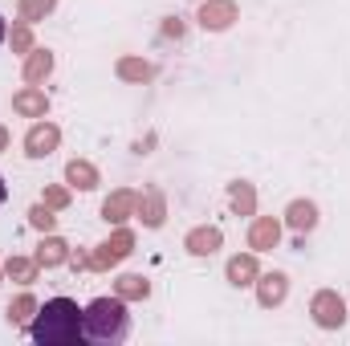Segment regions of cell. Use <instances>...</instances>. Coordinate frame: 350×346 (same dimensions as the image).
I'll return each mask as SVG.
<instances>
[{"label":"cell","instance_id":"cell-31","mask_svg":"<svg viewBox=\"0 0 350 346\" xmlns=\"http://www.w3.org/2000/svg\"><path fill=\"white\" fill-rule=\"evenodd\" d=\"M0 277H4V265H0Z\"/></svg>","mask_w":350,"mask_h":346},{"label":"cell","instance_id":"cell-30","mask_svg":"<svg viewBox=\"0 0 350 346\" xmlns=\"http://www.w3.org/2000/svg\"><path fill=\"white\" fill-rule=\"evenodd\" d=\"M4 33H8V29H4V16H0V41H4Z\"/></svg>","mask_w":350,"mask_h":346},{"label":"cell","instance_id":"cell-1","mask_svg":"<svg viewBox=\"0 0 350 346\" xmlns=\"http://www.w3.org/2000/svg\"><path fill=\"white\" fill-rule=\"evenodd\" d=\"M29 338L41 343V346L82 343L86 334H82V310H78V302H70V297H49V302L37 310V318L29 322Z\"/></svg>","mask_w":350,"mask_h":346},{"label":"cell","instance_id":"cell-24","mask_svg":"<svg viewBox=\"0 0 350 346\" xmlns=\"http://www.w3.org/2000/svg\"><path fill=\"white\" fill-rule=\"evenodd\" d=\"M16 4H21V21H29V25L33 21H45L57 8V0H16Z\"/></svg>","mask_w":350,"mask_h":346},{"label":"cell","instance_id":"cell-12","mask_svg":"<svg viewBox=\"0 0 350 346\" xmlns=\"http://www.w3.org/2000/svg\"><path fill=\"white\" fill-rule=\"evenodd\" d=\"M285 297H289V277H285L281 269H273V273H261V277H257V302H261L265 310L281 306Z\"/></svg>","mask_w":350,"mask_h":346},{"label":"cell","instance_id":"cell-17","mask_svg":"<svg viewBox=\"0 0 350 346\" xmlns=\"http://www.w3.org/2000/svg\"><path fill=\"white\" fill-rule=\"evenodd\" d=\"M53 66H57V62H53L49 49H29V53H25V82H29V86H41V82L53 74Z\"/></svg>","mask_w":350,"mask_h":346},{"label":"cell","instance_id":"cell-29","mask_svg":"<svg viewBox=\"0 0 350 346\" xmlns=\"http://www.w3.org/2000/svg\"><path fill=\"white\" fill-rule=\"evenodd\" d=\"M4 196H8V187H4V175H0V204H4Z\"/></svg>","mask_w":350,"mask_h":346},{"label":"cell","instance_id":"cell-25","mask_svg":"<svg viewBox=\"0 0 350 346\" xmlns=\"http://www.w3.org/2000/svg\"><path fill=\"white\" fill-rule=\"evenodd\" d=\"M8 45H12V53H29V49H33V29H29V21H16V25H12Z\"/></svg>","mask_w":350,"mask_h":346},{"label":"cell","instance_id":"cell-19","mask_svg":"<svg viewBox=\"0 0 350 346\" xmlns=\"http://www.w3.org/2000/svg\"><path fill=\"white\" fill-rule=\"evenodd\" d=\"M37 310H41V302L33 297V293H21V297H12L8 302V326H16V330H29V322L37 318Z\"/></svg>","mask_w":350,"mask_h":346},{"label":"cell","instance_id":"cell-6","mask_svg":"<svg viewBox=\"0 0 350 346\" xmlns=\"http://www.w3.org/2000/svg\"><path fill=\"white\" fill-rule=\"evenodd\" d=\"M237 16H241L237 0H204L196 21H200V29H208V33H224V29L237 25Z\"/></svg>","mask_w":350,"mask_h":346},{"label":"cell","instance_id":"cell-16","mask_svg":"<svg viewBox=\"0 0 350 346\" xmlns=\"http://www.w3.org/2000/svg\"><path fill=\"white\" fill-rule=\"evenodd\" d=\"M114 74H118L122 82H131V86H143V82H151V78H155V66H151L147 57H135V53H126V57H118Z\"/></svg>","mask_w":350,"mask_h":346},{"label":"cell","instance_id":"cell-21","mask_svg":"<svg viewBox=\"0 0 350 346\" xmlns=\"http://www.w3.org/2000/svg\"><path fill=\"white\" fill-rule=\"evenodd\" d=\"M66 183L78 187V191H94L98 187V168L90 159H70L66 163Z\"/></svg>","mask_w":350,"mask_h":346},{"label":"cell","instance_id":"cell-18","mask_svg":"<svg viewBox=\"0 0 350 346\" xmlns=\"http://www.w3.org/2000/svg\"><path fill=\"white\" fill-rule=\"evenodd\" d=\"M228 204H232L237 216H257V187H253L249 179L228 183Z\"/></svg>","mask_w":350,"mask_h":346},{"label":"cell","instance_id":"cell-15","mask_svg":"<svg viewBox=\"0 0 350 346\" xmlns=\"http://www.w3.org/2000/svg\"><path fill=\"white\" fill-rule=\"evenodd\" d=\"M33 257H37V265H41V269H57V265H70V257H74V253H70V245H66L62 237H53V232H45Z\"/></svg>","mask_w":350,"mask_h":346},{"label":"cell","instance_id":"cell-14","mask_svg":"<svg viewBox=\"0 0 350 346\" xmlns=\"http://www.w3.org/2000/svg\"><path fill=\"white\" fill-rule=\"evenodd\" d=\"M285 224H289L297 237L314 232V228H318V204H314V200H293V204L285 208Z\"/></svg>","mask_w":350,"mask_h":346},{"label":"cell","instance_id":"cell-23","mask_svg":"<svg viewBox=\"0 0 350 346\" xmlns=\"http://www.w3.org/2000/svg\"><path fill=\"white\" fill-rule=\"evenodd\" d=\"M29 224L45 237V232H53V228H57V216H53V208H49V204H33V208H29Z\"/></svg>","mask_w":350,"mask_h":346},{"label":"cell","instance_id":"cell-28","mask_svg":"<svg viewBox=\"0 0 350 346\" xmlns=\"http://www.w3.org/2000/svg\"><path fill=\"white\" fill-rule=\"evenodd\" d=\"M8 151V127H0V155Z\"/></svg>","mask_w":350,"mask_h":346},{"label":"cell","instance_id":"cell-8","mask_svg":"<svg viewBox=\"0 0 350 346\" xmlns=\"http://www.w3.org/2000/svg\"><path fill=\"white\" fill-rule=\"evenodd\" d=\"M135 216L143 220V228H163V220H167V196L159 187H147L139 196V204H135Z\"/></svg>","mask_w":350,"mask_h":346},{"label":"cell","instance_id":"cell-26","mask_svg":"<svg viewBox=\"0 0 350 346\" xmlns=\"http://www.w3.org/2000/svg\"><path fill=\"white\" fill-rule=\"evenodd\" d=\"M41 204H49L53 212L70 208V187H62V183H49V187H45V196H41Z\"/></svg>","mask_w":350,"mask_h":346},{"label":"cell","instance_id":"cell-27","mask_svg":"<svg viewBox=\"0 0 350 346\" xmlns=\"http://www.w3.org/2000/svg\"><path fill=\"white\" fill-rule=\"evenodd\" d=\"M163 37H175V41L183 37V21H179V16H167V21H163Z\"/></svg>","mask_w":350,"mask_h":346},{"label":"cell","instance_id":"cell-10","mask_svg":"<svg viewBox=\"0 0 350 346\" xmlns=\"http://www.w3.org/2000/svg\"><path fill=\"white\" fill-rule=\"evenodd\" d=\"M220 245H224V232L216 224H200V228H191L183 237V249L191 257H212V253H220Z\"/></svg>","mask_w":350,"mask_h":346},{"label":"cell","instance_id":"cell-2","mask_svg":"<svg viewBox=\"0 0 350 346\" xmlns=\"http://www.w3.org/2000/svg\"><path fill=\"white\" fill-rule=\"evenodd\" d=\"M82 334L98 346H114L131 334V314H126V302L114 293V297H94L86 310H82Z\"/></svg>","mask_w":350,"mask_h":346},{"label":"cell","instance_id":"cell-5","mask_svg":"<svg viewBox=\"0 0 350 346\" xmlns=\"http://www.w3.org/2000/svg\"><path fill=\"white\" fill-rule=\"evenodd\" d=\"M57 147H62V131H57L53 122L37 118V122L29 127V135H25V155H29V159H45V155H53Z\"/></svg>","mask_w":350,"mask_h":346},{"label":"cell","instance_id":"cell-7","mask_svg":"<svg viewBox=\"0 0 350 346\" xmlns=\"http://www.w3.org/2000/svg\"><path fill=\"white\" fill-rule=\"evenodd\" d=\"M135 204H139V191H131V187H118V191H110L106 200H102V220L106 224H126L131 216H135Z\"/></svg>","mask_w":350,"mask_h":346},{"label":"cell","instance_id":"cell-4","mask_svg":"<svg viewBox=\"0 0 350 346\" xmlns=\"http://www.w3.org/2000/svg\"><path fill=\"white\" fill-rule=\"evenodd\" d=\"M310 318L322 330H342L347 326V302H342V293L338 289H318L314 302H310Z\"/></svg>","mask_w":350,"mask_h":346},{"label":"cell","instance_id":"cell-22","mask_svg":"<svg viewBox=\"0 0 350 346\" xmlns=\"http://www.w3.org/2000/svg\"><path fill=\"white\" fill-rule=\"evenodd\" d=\"M37 273H41L37 257H8V261H4V277H8V281H16V285H33V281H37Z\"/></svg>","mask_w":350,"mask_h":346},{"label":"cell","instance_id":"cell-9","mask_svg":"<svg viewBox=\"0 0 350 346\" xmlns=\"http://www.w3.org/2000/svg\"><path fill=\"white\" fill-rule=\"evenodd\" d=\"M281 245V220L277 216H257L249 224V249L253 253H273Z\"/></svg>","mask_w":350,"mask_h":346},{"label":"cell","instance_id":"cell-20","mask_svg":"<svg viewBox=\"0 0 350 346\" xmlns=\"http://www.w3.org/2000/svg\"><path fill=\"white\" fill-rule=\"evenodd\" d=\"M114 293H118L122 302H147V297H151V281H147L143 273H122V277L114 281Z\"/></svg>","mask_w":350,"mask_h":346},{"label":"cell","instance_id":"cell-13","mask_svg":"<svg viewBox=\"0 0 350 346\" xmlns=\"http://www.w3.org/2000/svg\"><path fill=\"white\" fill-rule=\"evenodd\" d=\"M12 110L25 114V118H45L49 114V98H45L41 86H25V90L12 94Z\"/></svg>","mask_w":350,"mask_h":346},{"label":"cell","instance_id":"cell-3","mask_svg":"<svg viewBox=\"0 0 350 346\" xmlns=\"http://www.w3.org/2000/svg\"><path fill=\"white\" fill-rule=\"evenodd\" d=\"M131 253H135V232L118 224V228L110 232V241H102V245L90 253V269H94V273H106V269L122 265V261L131 257Z\"/></svg>","mask_w":350,"mask_h":346},{"label":"cell","instance_id":"cell-11","mask_svg":"<svg viewBox=\"0 0 350 346\" xmlns=\"http://www.w3.org/2000/svg\"><path fill=\"white\" fill-rule=\"evenodd\" d=\"M224 277H228V285H237V289L257 285V277H261L257 253H237V257H228V265H224Z\"/></svg>","mask_w":350,"mask_h":346}]
</instances>
